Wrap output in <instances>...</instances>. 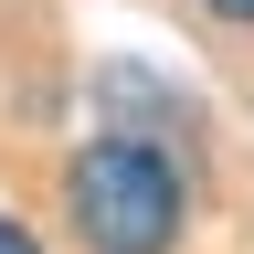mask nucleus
<instances>
[{
    "label": "nucleus",
    "instance_id": "obj_2",
    "mask_svg": "<svg viewBox=\"0 0 254 254\" xmlns=\"http://www.w3.org/2000/svg\"><path fill=\"white\" fill-rule=\"evenodd\" d=\"M201 11H212V21H244V32H254V0H201Z\"/></svg>",
    "mask_w": 254,
    "mask_h": 254
},
{
    "label": "nucleus",
    "instance_id": "obj_3",
    "mask_svg": "<svg viewBox=\"0 0 254 254\" xmlns=\"http://www.w3.org/2000/svg\"><path fill=\"white\" fill-rule=\"evenodd\" d=\"M0 254H43V244H32V233H21V222H11V212H0Z\"/></svg>",
    "mask_w": 254,
    "mask_h": 254
},
{
    "label": "nucleus",
    "instance_id": "obj_1",
    "mask_svg": "<svg viewBox=\"0 0 254 254\" xmlns=\"http://www.w3.org/2000/svg\"><path fill=\"white\" fill-rule=\"evenodd\" d=\"M64 222L85 254H170L180 244V170L138 138H95L64 159Z\"/></svg>",
    "mask_w": 254,
    "mask_h": 254
}]
</instances>
